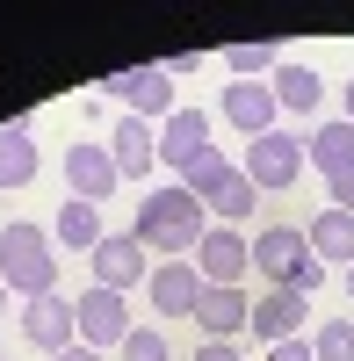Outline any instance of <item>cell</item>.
<instances>
[{
	"instance_id": "1",
	"label": "cell",
	"mask_w": 354,
	"mask_h": 361,
	"mask_svg": "<svg viewBox=\"0 0 354 361\" xmlns=\"http://www.w3.org/2000/svg\"><path fill=\"white\" fill-rule=\"evenodd\" d=\"M202 231H210V209H202L181 180H173V188H152L138 202V224H130V238L145 253H159V260H195Z\"/></svg>"
},
{
	"instance_id": "2",
	"label": "cell",
	"mask_w": 354,
	"mask_h": 361,
	"mask_svg": "<svg viewBox=\"0 0 354 361\" xmlns=\"http://www.w3.org/2000/svg\"><path fill=\"white\" fill-rule=\"evenodd\" d=\"M0 282H8V296H22V304L58 289V238H51V224L15 217L0 231Z\"/></svg>"
},
{
	"instance_id": "3",
	"label": "cell",
	"mask_w": 354,
	"mask_h": 361,
	"mask_svg": "<svg viewBox=\"0 0 354 361\" xmlns=\"http://www.w3.org/2000/svg\"><path fill=\"white\" fill-rule=\"evenodd\" d=\"M253 267L268 275V289H318L326 282V260L311 253V238L297 231V224H260L253 231Z\"/></svg>"
},
{
	"instance_id": "4",
	"label": "cell",
	"mask_w": 354,
	"mask_h": 361,
	"mask_svg": "<svg viewBox=\"0 0 354 361\" xmlns=\"http://www.w3.org/2000/svg\"><path fill=\"white\" fill-rule=\"evenodd\" d=\"M102 94H116L130 116H145V123H166V116L181 109V102H173V73H166V66H130V73H109V80H102Z\"/></svg>"
},
{
	"instance_id": "5",
	"label": "cell",
	"mask_w": 354,
	"mask_h": 361,
	"mask_svg": "<svg viewBox=\"0 0 354 361\" xmlns=\"http://www.w3.org/2000/svg\"><path fill=\"white\" fill-rule=\"evenodd\" d=\"M246 267H253V238H246L239 224H210V231H202V246H195V275L210 282V289H239Z\"/></svg>"
},
{
	"instance_id": "6",
	"label": "cell",
	"mask_w": 354,
	"mask_h": 361,
	"mask_svg": "<svg viewBox=\"0 0 354 361\" xmlns=\"http://www.w3.org/2000/svg\"><path fill=\"white\" fill-rule=\"evenodd\" d=\"M73 318H80V347H94V354H109V347H123L138 325H130V304L116 289H80L73 296Z\"/></svg>"
},
{
	"instance_id": "7",
	"label": "cell",
	"mask_w": 354,
	"mask_h": 361,
	"mask_svg": "<svg viewBox=\"0 0 354 361\" xmlns=\"http://www.w3.org/2000/svg\"><path fill=\"white\" fill-rule=\"evenodd\" d=\"M297 173H304V145L289 137V130H268V137H253V145H246V180H253L260 195L297 188Z\"/></svg>"
},
{
	"instance_id": "8",
	"label": "cell",
	"mask_w": 354,
	"mask_h": 361,
	"mask_svg": "<svg viewBox=\"0 0 354 361\" xmlns=\"http://www.w3.org/2000/svg\"><path fill=\"white\" fill-rule=\"evenodd\" d=\"M87 267H94V289H138V282H152V260H145V246L130 231H109L94 253H87Z\"/></svg>"
},
{
	"instance_id": "9",
	"label": "cell",
	"mask_w": 354,
	"mask_h": 361,
	"mask_svg": "<svg viewBox=\"0 0 354 361\" xmlns=\"http://www.w3.org/2000/svg\"><path fill=\"white\" fill-rule=\"evenodd\" d=\"M217 109H224V123H231V130H246V137L282 130V102H275V87H268V80H231Z\"/></svg>"
},
{
	"instance_id": "10",
	"label": "cell",
	"mask_w": 354,
	"mask_h": 361,
	"mask_svg": "<svg viewBox=\"0 0 354 361\" xmlns=\"http://www.w3.org/2000/svg\"><path fill=\"white\" fill-rule=\"evenodd\" d=\"M311 318V296L304 289H260L253 296V318H246V333L260 347H282V340H297V325Z\"/></svg>"
},
{
	"instance_id": "11",
	"label": "cell",
	"mask_w": 354,
	"mask_h": 361,
	"mask_svg": "<svg viewBox=\"0 0 354 361\" xmlns=\"http://www.w3.org/2000/svg\"><path fill=\"white\" fill-rule=\"evenodd\" d=\"M22 340L29 347H44V354H66L73 340H80V318H73V296H29L22 304Z\"/></svg>"
},
{
	"instance_id": "12",
	"label": "cell",
	"mask_w": 354,
	"mask_h": 361,
	"mask_svg": "<svg viewBox=\"0 0 354 361\" xmlns=\"http://www.w3.org/2000/svg\"><path fill=\"white\" fill-rule=\"evenodd\" d=\"M202 152H210V116L202 109H173L159 123V166H173V180H181Z\"/></svg>"
},
{
	"instance_id": "13",
	"label": "cell",
	"mask_w": 354,
	"mask_h": 361,
	"mask_svg": "<svg viewBox=\"0 0 354 361\" xmlns=\"http://www.w3.org/2000/svg\"><path fill=\"white\" fill-rule=\"evenodd\" d=\"M152 311L159 318H195L202 304V275H195V260H152Z\"/></svg>"
},
{
	"instance_id": "14",
	"label": "cell",
	"mask_w": 354,
	"mask_h": 361,
	"mask_svg": "<svg viewBox=\"0 0 354 361\" xmlns=\"http://www.w3.org/2000/svg\"><path fill=\"white\" fill-rule=\"evenodd\" d=\"M66 180H73L80 202H109L116 188H123V173H116V152H109V145H73V152H66Z\"/></svg>"
},
{
	"instance_id": "15",
	"label": "cell",
	"mask_w": 354,
	"mask_h": 361,
	"mask_svg": "<svg viewBox=\"0 0 354 361\" xmlns=\"http://www.w3.org/2000/svg\"><path fill=\"white\" fill-rule=\"evenodd\" d=\"M246 318H253V296L246 289H210V282H202V304H195L202 340H239Z\"/></svg>"
},
{
	"instance_id": "16",
	"label": "cell",
	"mask_w": 354,
	"mask_h": 361,
	"mask_svg": "<svg viewBox=\"0 0 354 361\" xmlns=\"http://www.w3.org/2000/svg\"><path fill=\"white\" fill-rule=\"evenodd\" d=\"M109 152H116V173L138 180V173H152L159 166V123H145V116H123L109 137Z\"/></svg>"
},
{
	"instance_id": "17",
	"label": "cell",
	"mask_w": 354,
	"mask_h": 361,
	"mask_svg": "<svg viewBox=\"0 0 354 361\" xmlns=\"http://www.w3.org/2000/svg\"><path fill=\"white\" fill-rule=\"evenodd\" d=\"M51 238H58L66 253H94L102 238H109V231H102V202H80V195H73V202H58Z\"/></svg>"
},
{
	"instance_id": "18",
	"label": "cell",
	"mask_w": 354,
	"mask_h": 361,
	"mask_svg": "<svg viewBox=\"0 0 354 361\" xmlns=\"http://www.w3.org/2000/svg\"><path fill=\"white\" fill-rule=\"evenodd\" d=\"M268 87H275L282 116H311V109H318V94H326V80H318L311 66H297V58H282V66L268 73Z\"/></svg>"
},
{
	"instance_id": "19",
	"label": "cell",
	"mask_w": 354,
	"mask_h": 361,
	"mask_svg": "<svg viewBox=\"0 0 354 361\" xmlns=\"http://www.w3.org/2000/svg\"><path fill=\"white\" fill-rule=\"evenodd\" d=\"M304 238H311L318 260H347L354 267V209H318V217L304 224Z\"/></svg>"
},
{
	"instance_id": "20",
	"label": "cell",
	"mask_w": 354,
	"mask_h": 361,
	"mask_svg": "<svg viewBox=\"0 0 354 361\" xmlns=\"http://www.w3.org/2000/svg\"><path fill=\"white\" fill-rule=\"evenodd\" d=\"M304 166H318V173L354 166V123H347V116H340V123H318V130L304 137Z\"/></svg>"
},
{
	"instance_id": "21",
	"label": "cell",
	"mask_w": 354,
	"mask_h": 361,
	"mask_svg": "<svg viewBox=\"0 0 354 361\" xmlns=\"http://www.w3.org/2000/svg\"><path fill=\"white\" fill-rule=\"evenodd\" d=\"M37 180V137L29 123H0V188H29Z\"/></svg>"
},
{
	"instance_id": "22",
	"label": "cell",
	"mask_w": 354,
	"mask_h": 361,
	"mask_svg": "<svg viewBox=\"0 0 354 361\" xmlns=\"http://www.w3.org/2000/svg\"><path fill=\"white\" fill-rule=\"evenodd\" d=\"M253 209H260V188H253V180H246V166H239V173H231L224 188L210 195V224H246Z\"/></svg>"
},
{
	"instance_id": "23",
	"label": "cell",
	"mask_w": 354,
	"mask_h": 361,
	"mask_svg": "<svg viewBox=\"0 0 354 361\" xmlns=\"http://www.w3.org/2000/svg\"><path fill=\"white\" fill-rule=\"evenodd\" d=\"M231 173H239V166H231V159H224V152H217V145H210V152H202V159H195V166H188V173H181V188H188V195H195V202H202V209H210V195H217V188H224V180H231Z\"/></svg>"
},
{
	"instance_id": "24",
	"label": "cell",
	"mask_w": 354,
	"mask_h": 361,
	"mask_svg": "<svg viewBox=\"0 0 354 361\" xmlns=\"http://www.w3.org/2000/svg\"><path fill=\"white\" fill-rule=\"evenodd\" d=\"M224 66H231V80H268V73L282 66V51H275V44H231Z\"/></svg>"
},
{
	"instance_id": "25",
	"label": "cell",
	"mask_w": 354,
	"mask_h": 361,
	"mask_svg": "<svg viewBox=\"0 0 354 361\" xmlns=\"http://www.w3.org/2000/svg\"><path fill=\"white\" fill-rule=\"evenodd\" d=\"M311 354H318V361H354V318H333V325H318Z\"/></svg>"
},
{
	"instance_id": "26",
	"label": "cell",
	"mask_w": 354,
	"mask_h": 361,
	"mask_svg": "<svg viewBox=\"0 0 354 361\" xmlns=\"http://www.w3.org/2000/svg\"><path fill=\"white\" fill-rule=\"evenodd\" d=\"M123 361H173V347H166L159 325H138V333L123 340Z\"/></svg>"
},
{
	"instance_id": "27",
	"label": "cell",
	"mask_w": 354,
	"mask_h": 361,
	"mask_svg": "<svg viewBox=\"0 0 354 361\" xmlns=\"http://www.w3.org/2000/svg\"><path fill=\"white\" fill-rule=\"evenodd\" d=\"M326 209H354V166H340V173H326Z\"/></svg>"
},
{
	"instance_id": "28",
	"label": "cell",
	"mask_w": 354,
	"mask_h": 361,
	"mask_svg": "<svg viewBox=\"0 0 354 361\" xmlns=\"http://www.w3.org/2000/svg\"><path fill=\"white\" fill-rule=\"evenodd\" d=\"M195 361H239V340H202Z\"/></svg>"
},
{
	"instance_id": "29",
	"label": "cell",
	"mask_w": 354,
	"mask_h": 361,
	"mask_svg": "<svg viewBox=\"0 0 354 361\" xmlns=\"http://www.w3.org/2000/svg\"><path fill=\"white\" fill-rule=\"evenodd\" d=\"M268 361H318V354H311V340H282V347H268Z\"/></svg>"
},
{
	"instance_id": "30",
	"label": "cell",
	"mask_w": 354,
	"mask_h": 361,
	"mask_svg": "<svg viewBox=\"0 0 354 361\" xmlns=\"http://www.w3.org/2000/svg\"><path fill=\"white\" fill-rule=\"evenodd\" d=\"M51 361H102V354H94V347H80V340H73L66 354H51Z\"/></svg>"
},
{
	"instance_id": "31",
	"label": "cell",
	"mask_w": 354,
	"mask_h": 361,
	"mask_svg": "<svg viewBox=\"0 0 354 361\" xmlns=\"http://www.w3.org/2000/svg\"><path fill=\"white\" fill-rule=\"evenodd\" d=\"M347 304H354V267H347Z\"/></svg>"
},
{
	"instance_id": "32",
	"label": "cell",
	"mask_w": 354,
	"mask_h": 361,
	"mask_svg": "<svg viewBox=\"0 0 354 361\" xmlns=\"http://www.w3.org/2000/svg\"><path fill=\"white\" fill-rule=\"evenodd\" d=\"M347 123H354V87H347Z\"/></svg>"
},
{
	"instance_id": "33",
	"label": "cell",
	"mask_w": 354,
	"mask_h": 361,
	"mask_svg": "<svg viewBox=\"0 0 354 361\" xmlns=\"http://www.w3.org/2000/svg\"><path fill=\"white\" fill-rule=\"evenodd\" d=\"M0 311H8V282H0Z\"/></svg>"
}]
</instances>
